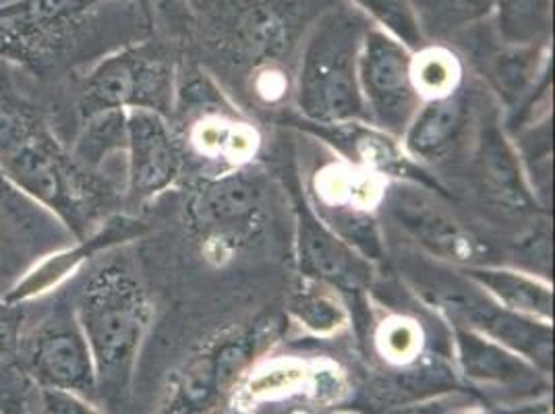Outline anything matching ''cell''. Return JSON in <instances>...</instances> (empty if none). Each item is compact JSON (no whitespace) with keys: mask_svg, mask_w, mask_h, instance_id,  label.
I'll return each mask as SVG.
<instances>
[{"mask_svg":"<svg viewBox=\"0 0 555 414\" xmlns=\"http://www.w3.org/2000/svg\"><path fill=\"white\" fill-rule=\"evenodd\" d=\"M125 113L108 111L83 118V133L75 145L73 158L93 170L113 150L125 147Z\"/></svg>","mask_w":555,"mask_h":414,"instance_id":"7402d4cb","label":"cell"},{"mask_svg":"<svg viewBox=\"0 0 555 414\" xmlns=\"http://www.w3.org/2000/svg\"><path fill=\"white\" fill-rule=\"evenodd\" d=\"M423 59H427V61L413 63L416 92L423 98V102L459 90L456 81L461 77V69H459V63L454 61V56L450 59L446 54H431V56H423Z\"/></svg>","mask_w":555,"mask_h":414,"instance_id":"cb8c5ba5","label":"cell"},{"mask_svg":"<svg viewBox=\"0 0 555 414\" xmlns=\"http://www.w3.org/2000/svg\"><path fill=\"white\" fill-rule=\"evenodd\" d=\"M127 150V197L133 206L158 197L177 183L183 156L166 115L145 108L125 113Z\"/></svg>","mask_w":555,"mask_h":414,"instance_id":"4fadbf2b","label":"cell"},{"mask_svg":"<svg viewBox=\"0 0 555 414\" xmlns=\"http://www.w3.org/2000/svg\"><path fill=\"white\" fill-rule=\"evenodd\" d=\"M466 280L479 286L487 297L516 315L552 323L554 290L550 282L527 272L498 268L493 263L459 270Z\"/></svg>","mask_w":555,"mask_h":414,"instance_id":"2e32d148","label":"cell"},{"mask_svg":"<svg viewBox=\"0 0 555 414\" xmlns=\"http://www.w3.org/2000/svg\"><path fill=\"white\" fill-rule=\"evenodd\" d=\"M73 315L92 352L98 396L120 400L152 320L147 290L133 266L125 259L100 263L77 290Z\"/></svg>","mask_w":555,"mask_h":414,"instance_id":"7a4b0ae2","label":"cell"},{"mask_svg":"<svg viewBox=\"0 0 555 414\" xmlns=\"http://www.w3.org/2000/svg\"><path fill=\"white\" fill-rule=\"evenodd\" d=\"M359 11L367 13L379 29L416 52L423 42L415 7L411 0H352Z\"/></svg>","mask_w":555,"mask_h":414,"instance_id":"603a6c76","label":"cell"},{"mask_svg":"<svg viewBox=\"0 0 555 414\" xmlns=\"http://www.w3.org/2000/svg\"><path fill=\"white\" fill-rule=\"evenodd\" d=\"M463 280L464 284L452 286L438 284L436 290H431V302L450 318L452 325H463L477 334H483L489 340L520 354L532 367L547 375L554 361L552 323L516 315L489 299L470 280L464 276Z\"/></svg>","mask_w":555,"mask_h":414,"instance_id":"8992f818","label":"cell"},{"mask_svg":"<svg viewBox=\"0 0 555 414\" xmlns=\"http://www.w3.org/2000/svg\"><path fill=\"white\" fill-rule=\"evenodd\" d=\"M143 232L145 227L138 220L115 216L100 229L90 232L86 238H79V243L73 249L48 257L47 261H42L31 274H27V277L7 295V300L13 305H22L25 300L36 299L48 293L50 288H56L61 282H65L75 270H79L86 261H90L93 255L111 251L116 245L133 241Z\"/></svg>","mask_w":555,"mask_h":414,"instance_id":"5bb4252c","label":"cell"},{"mask_svg":"<svg viewBox=\"0 0 555 414\" xmlns=\"http://www.w3.org/2000/svg\"><path fill=\"white\" fill-rule=\"evenodd\" d=\"M470 414H525V413H470Z\"/></svg>","mask_w":555,"mask_h":414,"instance_id":"f1b7e54d","label":"cell"},{"mask_svg":"<svg viewBox=\"0 0 555 414\" xmlns=\"http://www.w3.org/2000/svg\"><path fill=\"white\" fill-rule=\"evenodd\" d=\"M384 199L393 222L431 257L456 270L491 263V249L483 238L418 191V184H393Z\"/></svg>","mask_w":555,"mask_h":414,"instance_id":"30bf717a","label":"cell"},{"mask_svg":"<svg viewBox=\"0 0 555 414\" xmlns=\"http://www.w3.org/2000/svg\"><path fill=\"white\" fill-rule=\"evenodd\" d=\"M268 338V325L257 322L224 336L193 357L179 373L163 414H204L214 409L254 363Z\"/></svg>","mask_w":555,"mask_h":414,"instance_id":"8fae6325","label":"cell"},{"mask_svg":"<svg viewBox=\"0 0 555 414\" xmlns=\"http://www.w3.org/2000/svg\"><path fill=\"white\" fill-rule=\"evenodd\" d=\"M493 0H446L448 11L459 13L463 20H475L481 17L491 9Z\"/></svg>","mask_w":555,"mask_h":414,"instance_id":"4316f807","label":"cell"},{"mask_svg":"<svg viewBox=\"0 0 555 414\" xmlns=\"http://www.w3.org/2000/svg\"><path fill=\"white\" fill-rule=\"evenodd\" d=\"M452 329L459 363L468 379L495 386H532L539 381L541 371L506 346L463 325H452Z\"/></svg>","mask_w":555,"mask_h":414,"instance_id":"e0dca14e","label":"cell"},{"mask_svg":"<svg viewBox=\"0 0 555 414\" xmlns=\"http://www.w3.org/2000/svg\"><path fill=\"white\" fill-rule=\"evenodd\" d=\"M24 336L22 305L0 299V359H15Z\"/></svg>","mask_w":555,"mask_h":414,"instance_id":"484cf974","label":"cell"},{"mask_svg":"<svg viewBox=\"0 0 555 414\" xmlns=\"http://www.w3.org/2000/svg\"><path fill=\"white\" fill-rule=\"evenodd\" d=\"M172 67L163 50L135 47L98 63L81 88L83 118L108 111L145 108L166 115L172 104Z\"/></svg>","mask_w":555,"mask_h":414,"instance_id":"277c9868","label":"cell"},{"mask_svg":"<svg viewBox=\"0 0 555 414\" xmlns=\"http://www.w3.org/2000/svg\"><path fill=\"white\" fill-rule=\"evenodd\" d=\"M15 359L34 386L98 398L92 352L73 311H59L22 336Z\"/></svg>","mask_w":555,"mask_h":414,"instance_id":"ba28073f","label":"cell"},{"mask_svg":"<svg viewBox=\"0 0 555 414\" xmlns=\"http://www.w3.org/2000/svg\"><path fill=\"white\" fill-rule=\"evenodd\" d=\"M477 164L487 193L502 206L516 211L537 207L531 186L522 172L520 160L512 150L504 131L495 122H487L477 145Z\"/></svg>","mask_w":555,"mask_h":414,"instance_id":"ac0fdd59","label":"cell"},{"mask_svg":"<svg viewBox=\"0 0 555 414\" xmlns=\"http://www.w3.org/2000/svg\"><path fill=\"white\" fill-rule=\"evenodd\" d=\"M295 193L297 216V261L301 277L322 282L338 295H361L370 290L373 266L347 241L332 231L313 211L299 189Z\"/></svg>","mask_w":555,"mask_h":414,"instance_id":"7c38bea8","label":"cell"},{"mask_svg":"<svg viewBox=\"0 0 555 414\" xmlns=\"http://www.w3.org/2000/svg\"><path fill=\"white\" fill-rule=\"evenodd\" d=\"M2 414H34L29 400L25 398H17V396H9L7 402L2 404Z\"/></svg>","mask_w":555,"mask_h":414,"instance_id":"83f0119b","label":"cell"},{"mask_svg":"<svg viewBox=\"0 0 555 414\" xmlns=\"http://www.w3.org/2000/svg\"><path fill=\"white\" fill-rule=\"evenodd\" d=\"M340 297L343 295L322 282L302 277L291 297L288 311L305 329L318 336H330L347 327L348 311Z\"/></svg>","mask_w":555,"mask_h":414,"instance_id":"d6986e66","label":"cell"},{"mask_svg":"<svg viewBox=\"0 0 555 414\" xmlns=\"http://www.w3.org/2000/svg\"><path fill=\"white\" fill-rule=\"evenodd\" d=\"M0 174L48 207L77 238L92 232L108 191L73 158L44 120L0 86Z\"/></svg>","mask_w":555,"mask_h":414,"instance_id":"6da1fadb","label":"cell"},{"mask_svg":"<svg viewBox=\"0 0 555 414\" xmlns=\"http://www.w3.org/2000/svg\"><path fill=\"white\" fill-rule=\"evenodd\" d=\"M464 118L466 102L461 90L425 100L402 133L404 154L416 161L440 160L461 135Z\"/></svg>","mask_w":555,"mask_h":414,"instance_id":"9a60e30c","label":"cell"},{"mask_svg":"<svg viewBox=\"0 0 555 414\" xmlns=\"http://www.w3.org/2000/svg\"><path fill=\"white\" fill-rule=\"evenodd\" d=\"M95 7L98 0H0V59L47 65Z\"/></svg>","mask_w":555,"mask_h":414,"instance_id":"52a82bcc","label":"cell"},{"mask_svg":"<svg viewBox=\"0 0 555 414\" xmlns=\"http://www.w3.org/2000/svg\"><path fill=\"white\" fill-rule=\"evenodd\" d=\"M371 25L359 11L327 13L302 50L297 106L307 125L370 122L359 88V52Z\"/></svg>","mask_w":555,"mask_h":414,"instance_id":"3957f363","label":"cell"},{"mask_svg":"<svg viewBox=\"0 0 555 414\" xmlns=\"http://www.w3.org/2000/svg\"><path fill=\"white\" fill-rule=\"evenodd\" d=\"M502 40L514 48L537 47L552 24V0H493Z\"/></svg>","mask_w":555,"mask_h":414,"instance_id":"ffe728a7","label":"cell"},{"mask_svg":"<svg viewBox=\"0 0 555 414\" xmlns=\"http://www.w3.org/2000/svg\"><path fill=\"white\" fill-rule=\"evenodd\" d=\"M185 207L191 231L204 241L236 245L261 227L266 189L255 172L236 168L197 184Z\"/></svg>","mask_w":555,"mask_h":414,"instance_id":"9c48e42d","label":"cell"},{"mask_svg":"<svg viewBox=\"0 0 555 414\" xmlns=\"http://www.w3.org/2000/svg\"><path fill=\"white\" fill-rule=\"evenodd\" d=\"M34 390L38 400V414H104L95 409V402L79 393L40 386H34Z\"/></svg>","mask_w":555,"mask_h":414,"instance_id":"d4e9b609","label":"cell"},{"mask_svg":"<svg viewBox=\"0 0 555 414\" xmlns=\"http://www.w3.org/2000/svg\"><path fill=\"white\" fill-rule=\"evenodd\" d=\"M415 54L388 31L371 25L359 52V88L370 125L402 138L423 98L416 92Z\"/></svg>","mask_w":555,"mask_h":414,"instance_id":"5b68a950","label":"cell"},{"mask_svg":"<svg viewBox=\"0 0 555 414\" xmlns=\"http://www.w3.org/2000/svg\"><path fill=\"white\" fill-rule=\"evenodd\" d=\"M504 56H498L491 65V81L502 100L514 108L525 98H529L532 88L537 86L534 75L539 73L537 47L514 48Z\"/></svg>","mask_w":555,"mask_h":414,"instance_id":"44dd1931","label":"cell"}]
</instances>
